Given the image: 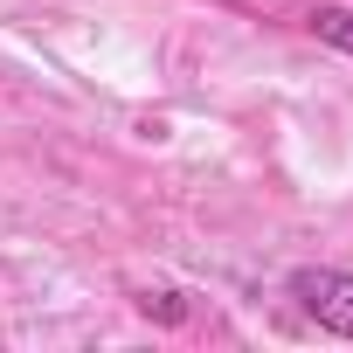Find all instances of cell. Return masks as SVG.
I'll return each instance as SVG.
<instances>
[{"mask_svg": "<svg viewBox=\"0 0 353 353\" xmlns=\"http://www.w3.org/2000/svg\"><path fill=\"white\" fill-rule=\"evenodd\" d=\"M312 35L339 56H353V8H312Z\"/></svg>", "mask_w": 353, "mask_h": 353, "instance_id": "obj_2", "label": "cell"}, {"mask_svg": "<svg viewBox=\"0 0 353 353\" xmlns=\"http://www.w3.org/2000/svg\"><path fill=\"white\" fill-rule=\"evenodd\" d=\"M284 298L332 339H353V270H332V263H305L284 277Z\"/></svg>", "mask_w": 353, "mask_h": 353, "instance_id": "obj_1", "label": "cell"}, {"mask_svg": "<svg viewBox=\"0 0 353 353\" xmlns=\"http://www.w3.org/2000/svg\"><path fill=\"white\" fill-rule=\"evenodd\" d=\"M139 312H152V319H173V325L188 319V305H181V291H139Z\"/></svg>", "mask_w": 353, "mask_h": 353, "instance_id": "obj_3", "label": "cell"}]
</instances>
